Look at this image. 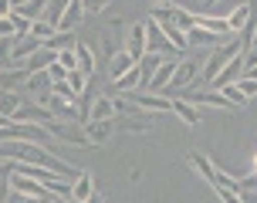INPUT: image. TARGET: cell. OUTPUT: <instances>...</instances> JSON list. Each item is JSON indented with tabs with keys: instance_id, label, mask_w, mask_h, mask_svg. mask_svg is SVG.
<instances>
[{
	"instance_id": "1",
	"label": "cell",
	"mask_w": 257,
	"mask_h": 203,
	"mask_svg": "<svg viewBox=\"0 0 257 203\" xmlns=\"http://www.w3.org/2000/svg\"><path fill=\"white\" fill-rule=\"evenodd\" d=\"M240 54H244V44H240L237 38H227L217 51H213V54H210V58H206L203 75H200V78H206V85H210V81H213V78H217L220 71H223V68L233 61V58H240Z\"/></svg>"
},
{
	"instance_id": "2",
	"label": "cell",
	"mask_w": 257,
	"mask_h": 203,
	"mask_svg": "<svg viewBox=\"0 0 257 203\" xmlns=\"http://www.w3.org/2000/svg\"><path fill=\"white\" fill-rule=\"evenodd\" d=\"M44 129H48V136L58 139V142H68V146H91L81 122H61V119H51Z\"/></svg>"
},
{
	"instance_id": "3",
	"label": "cell",
	"mask_w": 257,
	"mask_h": 203,
	"mask_svg": "<svg viewBox=\"0 0 257 203\" xmlns=\"http://www.w3.org/2000/svg\"><path fill=\"white\" fill-rule=\"evenodd\" d=\"M54 115L48 105H41V102H31L27 98L21 109H17V115H14V122H24V126H48Z\"/></svg>"
},
{
	"instance_id": "4",
	"label": "cell",
	"mask_w": 257,
	"mask_h": 203,
	"mask_svg": "<svg viewBox=\"0 0 257 203\" xmlns=\"http://www.w3.org/2000/svg\"><path fill=\"white\" fill-rule=\"evenodd\" d=\"M180 98H186L190 105H217V109H233V102L217 88H193V91H180Z\"/></svg>"
},
{
	"instance_id": "5",
	"label": "cell",
	"mask_w": 257,
	"mask_h": 203,
	"mask_svg": "<svg viewBox=\"0 0 257 203\" xmlns=\"http://www.w3.org/2000/svg\"><path fill=\"white\" fill-rule=\"evenodd\" d=\"M125 38H128V31H125V21H112V24L105 27V34H102L105 54H108V58H115L118 51H125Z\"/></svg>"
},
{
	"instance_id": "6",
	"label": "cell",
	"mask_w": 257,
	"mask_h": 203,
	"mask_svg": "<svg viewBox=\"0 0 257 203\" xmlns=\"http://www.w3.org/2000/svg\"><path fill=\"white\" fill-rule=\"evenodd\" d=\"M146 24V51H153V54H173V41L163 34V27L156 24V21H142Z\"/></svg>"
},
{
	"instance_id": "7",
	"label": "cell",
	"mask_w": 257,
	"mask_h": 203,
	"mask_svg": "<svg viewBox=\"0 0 257 203\" xmlns=\"http://www.w3.org/2000/svg\"><path fill=\"white\" fill-rule=\"evenodd\" d=\"M176 64H180V61H163V64H159V68H156V75L146 81V91H149V95H163V91L169 88L173 75H176Z\"/></svg>"
},
{
	"instance_id": "8",
	"label": "cell",
	"mask_w": 257,
	"mask_h": 203,
	"mask_svg": "<svg viewBox=\"0 0 257 203\" xmlns=\"http://www.w3.org/2000/svg\"><path fill=\"white\" fill-rule=\"evenodd\" d=\"M11 190H14V193H24V196H34V200H51L48 186H41L38 179L21 176V173H14V176H11Z\"/></svg>"
},
{
	"instance_id": "9",
	"label": "cell",
	"mask_w": 257,
	"mask_h": 203,
	"mask_svg": "<svg viewBox=\"0 0 257 203\" xmlns=\"http://www.w3.org/2000/svg\"><path fill=\"white\" fill-rule=\"evenodd\" d=\"M41 44H44V41H38L34 34H27V38H14V41H11V61L24 68V61L41 48Z\"/></svg>"
},
{
	"instance_id": "10",
	"label": "cell",
	"mask_w": 257,
	"mask_h": 203,
	"mask_svg": "<svg viewBox=\"0 0 257 203\" xmlns=\"http://www.w3.org/2000/svg\"><path fill=\"white\" fill-rule=\"evenodd\" d=\"M153 115L149 112H136V115H115V119H112V126H122L125 129V132H149V129H153Z\"/></svg>"
},
{
	"instance_id": "11",
	"label": "cell",
	"mask_w": 257,
	"mask_h": 203,
	"mask_svg": "<svg viewBox=\"0 0 257 203\" xmlns=\"http://www.w3.org/2000/svg\"><path fill=\"white\" fill-rule=\"evenodd\" d=\"M196 71H200V64H196V61H180V64H176V75H173V81H169L173 98H176L186 85H193V81H196Z\"/></svg>"
},
{
	"instance_id": "12",
	"label": "cell",
	"mask_w": 257,
	"mask_h": 203,
	"mask_svg": "<svg viewBox=\"0 0 257 203\" xmlns=\"http://www.w3.org/2000/svg\"><path fill=\"white\" fill-rule=\"evenodd\" d=\"M31 71L27 68H4L0 71V91H24Z\"/></svg>"
},
{
	"instance_id": "13",
	"label": "cell",
	"mask_w": 257,
	"mask_h": 203,
	"mask_svg": "<svg viewBox=\"0 0 257 203\" xmlns=\"http://www.w3.org/2000/svg\"><path fill=\"white\" fill-rule=\"evenodd\" d=\"M81 126H85V136H88L91 146H105V142L112 139V132H115L112 122H98V119H88V122H81Z\"/></svg>"
},
{
	"instance_id": "14",
	"label": "cell",
	"mask_w": 257,
	"mask_h": 203,
	"mask_svg": "<svg viewBox=\"0 0 257 203\" xmlns=\"http://www.w3.org/2000/svg\"><path fill=\"white\" fill-rule=\"evenodd\" d=\"M54 61H58V51H51L48 44H41V48H38V51H34V54H31V58L24 61V68L31 71V75H34V71H48V68H51Z\"/></svg>"
},
{
	"instance_id": "15",
	"label": "cell",
	"mask_w": 257,
	"mask_h": 203,
	"mask_svg": "<svg viewBox=\"0 0 257 203\" xmlns=\"http://www.w3.org/2000/svg\"><path fill=\"white\" fill-rule=\"evenodd\" d=\"M193 27H203L210 34H217V38H230L233 31L227 24V17H203V14H193Z\"/></svg>"
},
{
	"instance_id": "16",
	"label": "cell",
	"mask_w": 257,
	"mask_h": 203,
	"mask_svg": "<svg viewBox=\"0 0 257 203\" xmlns=\"http://www.w3.org/2000/svg\"><path fill=\"white\" fill-rule=\"evenodd\" d=\"M125 51L128 54H132V58H136V61H139L142 54H146V24H132L128 27V38H125Z\"/></svg>"
},
{
	"instance_id": "17",
	"label": "cell",
	"mask_w": 257,
	"mask_h": 203,
	"mask_svg": "<svg viewBox=\"0 0 257 203\" xmlns=\"http://www.w3.org/2000/svg\"><path fill=\"white\" fill-rule=\"evenodd\" d=\"M244 75V54H240V58H233L230 64H227V68H223V71H220L217 78H213V81H210V88H223V85H233V81H237V78Z\"/></svg>"
},
{
	"instance_id": "18",
	"label": "cell",
	"mask_w": 257,
	"mask_h": 203,
	"mask_svg": "<svg viewBox=\"0 0 257 203\" xmlns=\"http://www.w3.org/2000/svg\"><path fill=\"white\" fill-rule=\"evenodd\" d=\"M27 95H31V102H41L44 95H51V78H48V71H34V75L27 78Z\"/></svg>"
},
{
	"instance_id": "19",
	"label": "cell",
	"mask_w": 257,
	"mask_h": 203,
	"mask_svg": "<svg viewBox=\"0 0 257 203\" xmlns=\"http://www.w3.org/2000/svg\"><path fill=\"white\" fill-rule=\"evenodd\" d=\"M81 21H85V4H81V0H71V4L64 7V17L58 21V31H75Z\"/></svg>"
},
{
	"instance_id": "20",
	"label": "cell",
	"mask_w": 257,
	"mask_h": 203,
	"mask_svg": "<svg viewBox=\"0 0 257 203\" xmlns=\"http://www.w3.org/2000/svg\"><path fill=\"white\" fill-rule=\"evenodd\" d=\"M88 119H98V122H112V119H115V98H108V95H98V98L91 102Z\"/></svg>"
},
{
	"instance_id": "21",
	"label": "cell",
	"mask_w": 257,
	"mask_h": 203,
	"mask_svg": "<svg viewBox=\"0 0 257 203\" xmlns=\"http://www.w3.org/2000/svg\"><path fill=\"white\" fill-rule=\"evenodd\" d=\"M190 166L206 179V183H210V186L217 183V166H213V159H206L203 152H190Z\"/></svg>"
},
{
	"instance_id": "22",
	"label": "cell",
	"mask_w": 257,
	"mask_h": 203,
	"mask_svg": "<svg viewBox=\"0 0 257 203\" xmlns=\"http://www.w3.org/2000/svg\"><path fill=\"white\" fill-rule=\"evenodd\" d=\"M136 58H132V54H128V51H118L115 58H108V78H112V81H115V78H122L128 71V68H136Z\"/></svg>"
},
{
	"instance_id": "23",
	"label": "cell",
	"mask_w": 257,
	"mask_h": 203,
	"mask_svg": "<svg viewBox=\"0 0 257 203\" xmlns=\"http://www.w3.org/2000/svg\"><path fill=\"white\" fill-rule=\"evenodd\" d=\"M24 102H27L24 91H0V115H4V119H14Z\"/></svg>"
},
{
	"instance_id": "24",
	"label": "cell",
	"mask_w": 257,
	"mask_h": 203,
	"mask_svg": "<svg viewBox=\"0 0 257 203\" xmlns=\"http://www.w3.org/2000/svg\"><path fill=\"white\" fill-rule=\"evenodd\" d=\"M91 193H95V179H91V173H78V176L71 179V196L85 203Z\"/></svg>"
},
{
	"instance_id": "25",
	"label": "cell",
	"mask_w": 257,
	"mask_h": 203,
	"mask_svg": "<svg viewBox=\"0 0 257 203\" xmlns=\"http://www.w3.org/2000/svg\"><path fill=\"white\" fill-rule=\"evenodd\" d=\"M173 112L183 119V126H196V122H200V109H196V105H190L186 98H180V95L173 98Z\"/></svg>"
},
{
	"instance_id": "26",
	"label": "cell",
	"mask_w": 257,
	"mask_h": 203,
	"mask_svg": "<svg viewBox=\"0 0 257 203\" xmlns=\"http://www.w3.org/2000/svg\"><path fill=\"white\" fill-rule=\"evenodd\" d=\"M163 64V54H153V51H146L139 58V71H142V88H146V81L156 75V68Z\"/></svg>"
},
{
	"instance_id": "27",
	"label": "cell",
	"mask_w": 257,
	"mask_h": 203,
	"mask_svg": "<svg viewBox=\"0 0 257 203\" xmlns=\"http://www.w3.org/2000/svg\"><path fill=\"white\" fill-rule=\"evenodd\" d=\"M142 85V71H139V64L136 68H128L122 78H115V91H136Z\"/></svg>"
},
{
	"instance_id": "28",
	"label": "cell",
	"mask_w": 257,
	"mask_h": 203,
	"mask_svg": "<svg viewBox=\"0 0 257 203\" xmlns=\"http://www.w3.org/2000/svg\"><path fill=\"white\" fill-rule=\"evenodd\" d=\"M75 58H78V71L81 75H91L95 71V54H91L88 44H75Z\"/></svg>"
},
{
	"instance_id": "29",
	"label": "cell",
	"mask_w": 257,
	"mask_h": 203,
	"mask_svg": "<svg viewBox=\"0 0 257 203\" xmlns=\"http://www.w3.org/2000/svg\"><path fill=\"white\" fill-rule=\"evenodd\" d=\"M71 0H44V17L41 21H51L54 27H58V21L64 17V7H68Z\"/></svg>"
},
{
	"instance_id": "30",
	"label": "cell",
	"mask_w": 257,
	"mask_h": 203,
	"mask_svg": "<svg viewBox=\"0 0 257 203\" xmlns=\"http://www.w3.org/2000/svg\"><path fill=\"white\" fill-rule=\"evenodd\" d=\"M223 44L227 38H217V34H210V31H203V27H190L186 31V44Z\"/></svg>"
},
{
	"instance_id": "31",
	"label": "cell",
	"mask_w": 257,
	"mask_h": 203,
	"mask_svg": "<svg viewBox=\"0 0 257 203\" xmlns=\"http://www.w3.org/2000/svg\"><path fill=\"white\" fill-rule=\"evenodd\" d=\"M156 24L163 27V34H166V38L173 41V48H176V51H180V48H186V34H183V31H180L176 24H173V21H156Z\"/></svg>"
},
{
	"instance_id": "32",
	"label": "cell",
	"mask_w": 257,
	"mask_h": 203,
	"mask_svg": "<svg viewBox=\"0 0 257 203\" xmlns=\"http://www.w3.org/2000/svg\"><path fill=\"white\" fill-rule=\"evenodd\" d=\"M14 11L21 14V17H27V21H41L44 17V0H27L21 7H14Z\"/></svg>"
},
{
	"instance_id": "33",
	"label": "cell",
	"mask_w": 257,
	"mask_h": 203,
	"mask_svg": "<svg viewBox=\"0 0 257 203\" xmlns=\"http://www.w3.org/2000/svg\"><path fill=\"white\" fill-rule=\"evenodd\" d=\"M11 176H14V163L0 159V203L11 196Z\"/></svg>"
},
{
	"instance_id": "34",
	"label": "cell",
	"mask_w": 257,
	"mask_h": 203,
	"mask_svg": "<svg viewBox=\"0 0 257 203\" xmlns=\"http://www.w3.org/2000/svg\"><path fill=\"white\" fill-rule=\"evenodd\" d=\"M31 34H34L38 41H44V44H48V41L58 34V27H54L51 21H34V24H31Z\"/></svg>"
},
{
	"instance_id": "35",
	"label": "cell",
	"mask_w": 257,
	"mask_h": 203,
	"mask_svg": "<svg viewBox=\"0 0 257 203\" xmlns=\"http://www.w3.org/2000/svg\"><path fill=\"white\" fill-rule=\"evenodd\" d=\"M64 81H68V88L75 91L78 98H81V91L88 88V75H81V71H78V68H75V71H68V78H64Z\"/></svg>"
},
{
	"instance_id": "36",
	"label": "cell",
	"mask_w": 257,
	"mask_h": 203,
	"mask_svg": "<svg viewBox=\"0 0 257 203\" xmlns=\"http://www.w3.org/2000/svg\"><path fill=\"white\" fill-rule=\"evenodd\" d=\"M48 48L51 51H64V48H75V34L71 31H58L51 41H48Z\"/></svg>"
},
{
	"instance_id": "37",
	"label": "cell",
	"mask_w": 257,
	"mask_h": 203,
	"mask_svg": "<svg viewBox=\"0 0 257 203\" xmlns=\"http://www.w3.org/2000/svg\"><path fill=\"white\" fill-rule=\"evenodd\" d=\"M233 88L240 91L244 98H254V95H257V81H254V78H244V75H240L237 81H233Z\"/></svg>"
},
{
	"instance_id": "38",
	"label": "cell",
	"mask_w": 257,
	"mask_h": 203,
	"mask_svg": "<svg viewBox=\"0 0 257 203\" xmlns=\"http://www.w3.org/2000/svg\"><path fill=\"white\" fill-rule=\"evenodd\" d=\"M58 64H64V68H68V71H75V68H78L75 48H64V51H58Z\"/></svg>"
},
{
	"instance_id": "39",
	"label": "cell",
	"mask_w": 257,
	"mask_h": 203,
	"mask_svg": "<svg viewBox=\"0 0 257 203\" xmlns=\"http://www.w3.org/2000/svg\"><path fill=\"white\" fill-rule=\"evenodd\" d=\"M220 91H223V95H227V98H230L233 105H247V102H250V98H244V95H240V91L233 88V85H223V88H220Z\"/></svg>"
},
{
	"instance_id": "40",
	"label": "cell",
	"mask_w": 257,
	"mask_h": 203,
	"mask_svg": "<svg viewBox=\"0 0 257 203\" xmlns=\"http://www.w3.org/2000/svg\"><path fill=\"white\" fill-rule=\"evenodd\" d=\"M0 38H7V41L17 38V31H14V21H11V17H0Z\"/></svg>"
},
{
	"instance_id": "41",
	"label": "cell",
	"mask_w": 257,
	"mask_h": 203,
	"mask_svg": "<svg viewBox=\"0 0 257 203\" xmlns=\"http://www.w3.org/2000/svg\"><path fill=\"white\" fill-rule=\"evenodd\" d=\"M81 4H85V14H102L112 0H81Z\"/></svg>"
},
{
	"instance_id": "42",
	"label": "cell",
	"mask_w": 257,
	"mask_h": 203,
	"mask_svg": "<svg viewBox=\"0 0 257 203\" xmlns=\"http://www.w3.org/2000/svg\"><path fill=\"white\" fill-rule=\"evenodd\" d=\"M48 78H51V81H64V78H68V68H64V64H58V61H54L51 68H48Z\"/></svg>"
},
{
	"instance_id": "43",
	"label": "cell",
	"mask_w": 257,
	"mask_h": 203,
	"mask_svg": "<svg viewBox=\"0 0 257 203\" xmlns=\"http://www.w3.org/2000/svg\"><path fill=\"white\" fill-rule=\"evenodd\" d=\"M4 203H48V200H34V196H24V193H14L11 190V196H7Z\"/></svg>"
},
{
	"instance_id": "44",
	"label": "cell",
	"mask_w": 257,
	"mask_h": 203,
	"mask_svg": "<svg viewBox=\"0 0 257 203\" xmlns=\"http://www.w3.org/2000/svg\"><path fill=\"white\" fill-rule=\"evenodd\" d=\"M244 61H247V68H250V64H257V31H254V41H250V51L244 54Z\"/></svg>"
},
{
	"instance_id": "45",
	"label": "cell",
	"mask_w": 257,
	"mask_h": 203,
	"mask_svg": "<svg viewBox=\"0 0 257 203\" xmlns=\"http://www.w3.org/2000/svg\"><path fill=\"white\" fill-rule=\"evenodd\" d=\"M14 14V4L11 0H0V17H11Z\"/></svg>"
},
{
	"instance_id": "46",
	"label": "cell",
	"mask_w": 257,
	"mask_h": 203,
	"mask_svg": "<svg viewBox=\"0 0 257 203\" xmlns=\"http://www.w3.org/2000/svg\"><path fill=\"white\" fill-rule=\"evenodd\" d=\"M244 78H254V81H257V64H250V68H244Z\"/></svg>"
},
{
	"instance_id": "47",
	"label": "cell",
	"mask_w": 257,
	"mask_h": 203,
	"mask_svg": "<svg viewBox=\"0 0 257 203\" xmlns=\"http://www.w3.org/2000/svg\"><path fill=\"white\" fill-rule=\"evenodd\" d=\"M85 203H105V200H102V196H98V193H91V196H88V200H85Z\"/></svg>"
},
{
	"instance_id": "48",
	"label": "cell",
	"mask_w": 257,
	"mask_h": 203,
	"mask_svg": "<svg viewBox=\"0 0 257 203\" xmlns=\"http://www.w3.org/2000/svg\"><path fill=\"white\" fill-rule=\"evenodd\" d=\"M4 126H11V119H4V115H0V129H4Z\"/></svg>"
},
{
	"instance_id": "49",
	"label": "cell",
	"mask_w": 257,
	"mask_h": 203,
	"mask_svg": "<svg viewBox=\"0 0 257 203\" xmlns=\"http://www.w3.org/2000/svg\"><path fill=\"white\" fill-rule=\"evenodd\" d=\"M11 4H14V7H21V4H27V0H11Z\"/></svg>"
},
{
	"instance_id": "50",
	"label": "cell",
	"mask_w": 257,
	"mask_h": 203,
	"mask_svg": "<svg viewBox=\"0 0 257 203\" xmlns=\"http://www.w3.org/2000/svg\"><path fill=\"white\" fill-rule=\"evenodd\" d=\"M64 203H81V200H75V196H68V200H64Z\"/></svg>"
},
{
	"instance_id": "51",
	"label": "cell",
	"mask_w": 257,
	"mask_h": 203,
	"mask_svg": "<svg viewBox=\"0 0 257 203\" xmlns=\"http://www.w3.org/2000/svg\"><path fill=\"white\" fill-rule=\"evenodd\" d=\"M254 176H257V156H254Z\"/></svg>"
},
{
	"instance_id": "52",
	"label": "cell",
	"mask_w": 257,
	"mask_h": 203,
	"mask_svg": "<svg viewBox=\"0 0 257 203\" xmlns=\"http://www.w3.org/2000/svg\"><path fill=\"white\" fill-rule=\"evenodd\" d=\"M206 4H217V0H206Z\"/></svg>"
}]
</instances>
